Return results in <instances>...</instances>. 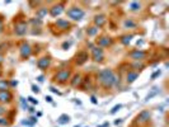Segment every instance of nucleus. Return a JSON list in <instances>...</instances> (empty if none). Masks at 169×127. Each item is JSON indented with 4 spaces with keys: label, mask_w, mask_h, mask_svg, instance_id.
<instances>
[{
    "label": "nucleus",
    "mask_w": 169,
    "mask_h": 127,
    "mask_svg": "<svg viewBox=\"0 0 169 127\" xmlns=\"http://www.w3.org/2000/svg\"><path fill=\"white\" fill-rule=\"evenodd\" d=\"M97 79L104 88H112L114 85H118L120 83V76H117L112 69H103L98 73Z\"/></svg>",
    "instance_id": "nucleus-1"
},
{
    "label": "nucleus",
    "mask_w": 169,
    "mask_h": 127,
    "mask_svg": "<svg viewBox=\"0 0 169 127\" xmlns=\"http://www.w3.org/2000/svg\"><path fill=\"white\" fill-rule=\"evenodd\" d=\"M66 14H67V17H69L71 20L78 22V20H81L83 18H84L85 11L83 10L81 8H79V7H70L69 9L66 10Z\"/></svg>",
    "instance_id": "nucleus-2"
},
{
    "label": "nucleus",
    "mask_w": 169,
    "mask_h": 127,
    "mask_svg": "<svg viewBox=\"0 0 169 127\" xmlns=\"http://www.w3.org/2000/svg\"><path fill=\"white\" fill-rule=\"evenodd\" d=\"M70 75H71L70 70H67V69L59 70V71L55 74V80L62 84V83H66L67 80H69V79H70Z\"/></svg>",
    "instance_id": "nucleus-3"
},
{
    "label": "nucleus",
    "mask_w": 169,
    "mask_h": 127,
    "mask_svg": "<svg viewBox=\"0 0 169 127\" xmlns=\"http://www.w3.org/2000/svg\"><path fill=\"white\" fill-rule=\"evenodd\" d=\"M92 58H93V61H96V62H102L103 58H104V52H103V48H100V47H92Z\"/></svg>",
    "instance_id": "nucleus-4"
},
{
    "label": "nucleus",
    "mask_w": 169,
    "mask_h": 127,
    "mask_svg": "<svg viewBox=\"0 0 169 127\" xmlns=\"http://www.w3.org/2000/svg\"><path fill=\"white\" fill-rule=\"evenodd\" d=\"M14 33H15L17 36H24L27 33V23L23 22V20L18 22L17 24L14 26Z\"/></svg>",
    "instance_id": "nucleus-5"
},
{
    "label": "nucleus",
    "mask_w": 169,
    "mask_h": 127,
    "mask_svg": "<svg viewBox=\"0 0 169 127\" xmlns=\"http://www.w3.org/2000/svg\"><path fill=\"white\" fill-rule=\"evenodd\" d=\"M20 57L22 58H28L29 56L32 55V47H31V45L29 43H27V42H24V43H22L20 45Z\"/></svg>",
    "instance_id": "nucleus-6"
},
{
    "label": "nucleus",
    "mask_w": 169,
    "mask_h": 127,
    "mask_svg": "<svg viewBox=\"0 0 169 127\" xmlns=\"http://www.w3.org/2000/svg\"><path fill=\"white\" fill-rule=\"evenodd\" d=\"M64 3H60V4H56V5H53V7H51V9H50V14H51V17H59V15H61L62 13H64Z\"/></svg>",
    "instance_id": "nucleus-7"
},
{
    "label": "nucleus",
    "mask_w": 169,
    "mask_h": 127,
    "mask_svg": "<svg viewBox=\"0 0 169 127\" xmlns=\"http://www.w3.org/2000/svg\"><path fill=\"white\" fill-rule=\"evenodd\" d=\"M150 117H151L150 111H142V112H140V113L137 114V117H136V121H137L140 125H144V123L149 122Z\"/></svg>",
    "instance_id": "nucleus-8"
},
{
    "label": "nucleus",
    "mask_w": 169,
    "mask_h": 127,
    "mask_svg": "<svg viewBox=\"0 0 169 127\" xmlns=\"http://www.w3.org/2000/svg\"><path fill=\"white\" fill-rule=\"evenodd\" d=\"M130 57L133 58L135 61H141L146 58V52L142 50H133L132 52H130Z\"/></svg>",
    "instance_id": "nucleus-9"
},
{
    "label": "nucleus",
    "mask_w": 169,
    "mask_h": 127,
    "mask_svg": "<svg viewBox=\"0 0 169 127\" xmlns=\"http://www.w3.org/2000/svg\"><path fill=\"white\" fill-rule=\"evenodd\" d=\"M51 65V58L48 57V56H44V57H41L40 60L37 61V67L41 70H44L47 69V67Z\"/></svg>",
    "instance_id": "nucleus-10"
},
{
    "label": "nucleus",
    "mask_w": 169,
    "mask_h": 127,
    "mask_svg": "<svg viewBox=\"0 0 169 127\" xmlns=\"http://www.w3.org/2000/svg\"><path fill=\"white\" fill-rule=\"evenodd\" d=\"M56 27H57L59 29H61V31H66V29H69L71 27L70 22L67 19H62V18H59L57 20H56Z\"/></svg>",
    "instance_id": "nucleus-11"
},
{
    "label": "nucleus",
    "mask_w": 169,
    "mask_h": 127,
    "mask_svg": "<svg viewBox=\"0 0 169 127\" xmlns=\"http://www.w3.org/2000/svg\"><path fill=\"white\" fill-rule=\"evenodd\" d=\"M98 43V47L103 48V47H108L112 45V38L111 37H107V36H103V37H99L97 41Z\"/></svg>",
    "instance_id": "nucleus-12"
},
{
    "label": "nucleus",
    "mask_w": 169,
    "mask_h": 127,
    "mask_svg": "<svg viewBox=\"0 0 169 127\" xmlns=\"http://www.w3.org/2000/svg\"><path fill=\"white\" fill-rule=\"evenodd\" d=\"M107 23V17L103 15V14H99V15L94 17V24H96L97 28H102Z\"/></svg>",
    "instance_id": "nucleus-13"
},
{
    "label": "nucleus",
    "mask_w": 169,
    "mask_h": 127,
    "mask_svg": "<svg viewBox=\"0 0 169 127\" xmlns=\"http://www.w3.org/2000/svg\"><path fill=\"white\" fill-rule=\"evenodd\" d=\"M11 98H13V95H11V93L9 90L0 91V103H9L11 102Z\"/></svg>",
    "instance_id": "nucleus-14"
},
{
    "label": "nucleus",
    "mask_w": 169,
    "mask_h": 127,
    "mask_svg": "<svg viewBox=\"0 0 169 127\" xmlns=\"http://www.w3.org/2000/svg\"><path fill=\"white\" fill-rule=\"evenodd\" d=\"M88 52H85V51H81V52H79L78 55H76V64L78 65H83V64H85L88 61Z\"/></svg>",
    "instance_id": "nucleus-15"
},
{
    "label": "nucleus",
    "mask_w": 169,
    "mask_h": 127,
    "mask_svg": "<svg viewBox=\"0 0 169 127\" xmlns=\"http://www.w3.org/2000/svg\"><path fill=\"white\" fill-rule=\"evenodd\" d=\"M139 78V73L137 71H129L126 75V81L129 83V84H131L136 80V79Z\"/></svg>",
    "instance_id": "nucleus-16"
},
{
    "label": "nucleus",
    "mask_w": 169,
    "mask_h": 127,
    "mask_svg": "<svg viewBox=\"0 0 169 127\" xmlns=\"http://www.w3.org/2000/svg\"><path fill=\"white\" fill-rule=\"evenodd\" d=\"M47 8H44V7H42V8H38L37 9V11H36V15H37V18L38 19H41L42 20V18H44V17L47 15Z\"/></svg>",
    "instance_id": "nucleus-17"
},
{
    "label": "nucleus",
    "mask_w": 169,
    "mask_h": 127,
    "mask_svg": "<svg viewBox=\"0 0 169 127\" xmlns=\"http://www.w3.org/2000/svg\"><path fill=\"white\" fill-rule=\"evenodd\" d=\"M81 81H83L81 75H80V74H76L73 78V80H71V85H73V87H79V85H81Z\"/></svg>",
    "instance_id": "nucleus-18"
},
{
    "label": "nucleus",
    "mask_w": 169,
    "mask_h": 127,
    "mask_svg": "<svg viewBox=\"0 0 169 127\" xmlns=\"http://www.w3.org/2000/svg\"><path fill=\"white\" fill-rule=\"evenodd\" d=\"M123 27L126 28V29H132V28H136V22L135 20H132V19H126L123 22Z\"/></svg>",
    "instance_id": "nucleus-19"
},
{
    "label": "nucleus",
    "mask_w": 169,
    "mask_h": 127,
    "mask_svg": "<svg viewBox=\"0 0 169 127\" xmlns=\"http://www.w3.org/2000/svg\"><path fill=\"white\" fill-rule=\"evenodd\" d=\"M132 34H126V36H122L121 37V42H122V45L125 46H129L130 45V42H131V40H132Z\"/></svg>",
    "instance_id": "nucleus-20"
},
{
    "label": "nucleus",
    "mask_w": 169,
    "mask_h": 127,
    "mask_svg": "<svg viewBox=\"0 0 169 127\" xmlns=\"http://www.w3.org/2000/svg\"><path fill=\"white\" fill-rule=\"evenodd\" d=\"M69 121H70V117L67 116V114H61L57 120V123H60V125H66V123H69Z\"/></svg>",
    "instance_id": "nucleus-21"
},
{
    "label": "nucleus",
    "mask_w": 169,
    "mask_h": 127,
    "mask_svg": "<svg viewBox=\"0 0 169 127\" xmlns=\"http://www.w3.org/2000/svg\"><path fill=\"white\" fill-rule=\"evenodd\" d=\"M140 9H141V3H139V1H132V3H130V10L137 11V10H140Z\"/></svg>",
    "instance_id": "nucleus-22"
},
{
    "label": "nucleus",
    "mask_w": 169,
    "mask_h": 127,
    "mask_svg": "<svg viewBox=\"0 0 169 127\" xmlns=\"http://www.w3.org/2000/svg\"><path fill=\"white\" fill-rule=\"evenodd\" d=\"M98 29H99V28H97L96 26H93V27H89V28L87 29V34H88L89 37L96 36V34L98 33Z\"/></svg>",
    "instance_id": "nucleus-23"
},
{
    "label": "nucleus",
    "mask_w": 169,
    "mask_h": 127,
    "mask_svg": "<svg viewBox=\"0 0 169 127\" xmlns=\"http://www.w3.org/2000/svg\"><path fill=\"white\" fill-rule=\"evenodd\" d=\"M9 89V81L0 79V91H7Z\"/></svg>",
    "instance_id": "nucleus-24"
},
{
    "label": "nucleus",
    "mask_w": 169,
    "mask_h": 127,
    "mask_svg": "<svg viewBox=\"0 0 169 127\" xmlns=\"http://www.w3.org/2000/svg\"><path fill=\"white\" fill-rule=\"evenodd\" d=\"M158 93H159V89H158V88H153V90H151L150 93L146 95V98H145V102H147V100H149V99H151V98H153V97H155Z\"/></svg>",
    "instance_id": "nucleus-25"
},
{
    "label": "nucleus",
    "mask_w": 169,
    "mask_h": 127,
    "mask_svg": "<svg viewBox=\"0 0 169 127\" xmlns=\"http://www.w3.org/2000/svg\"><path fill=\"white\" fill-rule=\"evenodd\" d=\"M29 23H32V24H37V26H41V24H42V20H41V19H36V18H32L31 20H29Z\"/></svg>",
    "instance_id": "nucleus-26"
},
{
    "label": "nucleus",
    "mask_w": 169,
    "mask_h": 127,
    "mask_svg": "<svg viewBox=\"0 0 169 127\" xmlns=\"http://www.w3.org/2000/svg\"><path fill=\"white\" fill-rule=\"evenodd\" d=\"M121 108H122V105H121V104H117V105H114V107L112 108V111H111V114L116 113V112H117V111H120Z\"/></svg>",
    "instance_id": "nucleus-27"
},
{
    "label": "nucleus",
    "mask_w": 169,
    "mask_h": 127,
    "mask_svg": "<svg viewBox=\"0 0 169 127\" xmlns=\"http://www.w3.org/2000/svg\"><path fill=\"white\" fill-rule=\"evenodd\" d=\"M8 125H9V122L7 121V118L0 117V126H8Z\"/></svg>",
    "instance_id": "nucleus-28"
},
{
    "label": "nucleus",
    "mask_w": 169,
    "mask_h": 127,
    "mask_svg": "<svg viewBox=\"0 0 169 127\" xmlns=\"http://www.w3.org/2000/svg\"><path fill=\"white\" fill-rule=\"evenodd\" d=\"M132 67H135V69H142L144 65H142L141 62H135V64H132Z\"/></svg>",
    "instance_id": "nucleus-29"
},
{
    "label": "nucleus",
    "mask_w": 169,
    "mask_h": 127,
    "mask_svg": "<svg viewBox=\"0 0 169 127\" xmlns=\"http://www.w3.org/2000/svg\"><path fill=\"white\" fill-rule=\"evenodd\" d=\"M160 74H162V71H160V70H156V71H155V73H154V74H153V75H151V80H154V79H155V78H156V76H159V75H160Z\"/></svg>",
    "instance_id": "nucleus-30"
},
{
    "label": "nucleus",
    "mask_w": 169,
    "mask_h": 127,
    "mask_svg": "<svg viewBox=\"0 0 169 127\" xmlns=\"http://www.w3.org/2000/svg\"><path fill=\"white\" fill-rule=\"evenodd\" d=\"M70 46H71V42H64L62 43V48L64 50H69Z\"/></svg>",
    "instance_id": "nucleus-31"
},
{
    "label": "nucleus",
    "mask_w": 169,
    "mask_h": 127,
    "mask_svg": "<svg viewBox=\"0 0 169 127\" xmlns=\"http://www.w3.org/2000/svg\"><path fill=\"white\" fill-rule=\"evenodd\" d=\"M28 100H29L31 103H33V104H38V100H36L33 97H28Z\"/></svg>",
    "instance_id": "nucleus-32"
},
{
    "label": "nucleus",
    "mask_w": 169,
    "mask_h": 127,
    "mask_svg": "<svg viewBox=\"0 0 169 127\" xmlns=\"http://www.w3.org/2000/svg\"><path fill=\"white\" fill-rule=\"evenodd\" d=\"M32 90H33V93H40V88L37 85H32Z\"/></svg>",
    "instance_id": "nucleus-33"
},
{
    "label": "nucleus",
    "mask_w": 169,
    "mask_h": 127,
    "mask_svg": "<svg viewBox=\"0 0 169 127\" xmlns=\"http://www.w3.org/2000/svg\"><path fill=\"white\" fill-rule=\"evenodd\" d=\"M20 103H22L23 108L27 109V103H26V99H24V98H20Z\"/></svg>",
    "instance_id": "nucleus-34"
},
{
    "label": "nucleus",
    "mask_w": 169,
    "mask_h": 127,
    "mask_svg": "<svg viewBox=\"0 0 169 127\" xmlns=\"http://www.w3.org/2000/svg\"><path fill=\"white\" fill-rule=\"evenodd\" d=\"M5 112H7V109H5L3 105H0V116H3V114H5Z\"/></svg>",
    "instance_id": "nucleus-35"
},
{
    "label": "nucleus",
    "mask_w": 169,
    "mask_h": 127,
    "mask_svg": "<svg viewBox=\"0 0 169 127\" xmlns=\"http://www.w3.org/2000/svg\"><path fill=\"white\" fill-rule=\"evenodd\" d=\"M90 100H92V103H93V104H97V103H98V100H97L96 97H90Z\"/></svg>",
    "instance_id": "nucleus-36"
},
{
    "label": "nucleus",
    "mask_w": 169,
    "mask_h": 127,
    "mask_svg": "<svg viewBox=\"0 0 169 127\" xmlns=\"http://www.w3.org/2000/svg\"><path fill=\"white\" fill-rule=\"evenodd\" d=\"M50 89H51V91H52V93H56V94H61L60 91H59L57 89H55V88H53V87H51V88H50Z\"/></svg>",
    "instance_id": "nucleus-37"
},
{
    "label": "nucleus",
    "mask_w": 169,
    "mask_h": 127,
    "mask_svg": "<svg viewBox=\"0 0 169 127\" xmlns=\"http://www.w3.org/2000/svg\"><path fill=\"white\" fill-rule=\"evenodd\" d=\"M46 102H48V103H52V97H50V95H46Z\"/></svg>",
    "instance_id": "nucleus-38"
},
{
    "label": "nucleus",
    "mask_w": 169,
    "mask_h": 127,
    "mask_svg": "<svg viewBox=\"0 0 169 127\" xmlns=\"http://www.w3.org/2000/svg\"><path fill=\"white\" fill-rule=\"evenodd\" d=\"M9 85H11V87H15V85H18V81H15V80H11L10 81V84Z\"/></svg>",
    "instance_id": "nucleus-39"
},
{
    "label": "nucleus",
    "mask_w": 169,
    "mask_h": 127,
    "mask_svg": "<svg viewBox=\"0 0 169 127\" xmlns=\"http://www.w3.org/2000/svg\"><path fill=\"white\" fill-rule=\"evenodd\" d=\"M37 79H38V81H41V83H42V81L44 80V78H43V75H40V76H38V78H37Z\"/></svg>",
    "instance_id": "nucleus-40"
},
{
    "label": "nucleus",
    "mask_w": 169,
    "mask_h": 127,
    "mask_svg": "<svg viewBox=\"0 0 169 127\" xmlns=\"http://www.w3.org/2000/svg\"><path fill=\"white\" fill-rule=\"evenodd\" d=\"M3 26H4L3 24V19L0 18V31H3Z\"/></svg>",
    "instance_id": "nucleus-41"
},
{
    "label": "nucleus",
    "mask_w": 169,
    "mask_h": 127,
    "mask_svg": "<svg viewBox=\"0 0 169 127\" xmlns=\"http://www.w3.org/2000/svg\"><path fill=\"white\" fill-rule=\"evenodd\" d=\"M28 109H29V112H31V113H33V112H34V108L33 107H29Z\"/></svg>",
    "instance_id": "nucleus-42"
},
{
    "label": "nucleus",
    "mask_w": 169,
    "mask_h": 127,
    "mask_svg": "<svg viewBox=\"0 0 169 127\" xmlns=\"http://www.w3.org/2000/svg\"><path fill=\"white\" fill-rule=\"evenodd\" d=\"M3 61H4V57H3V55H1V54H0V64H1V62H3Z\"/></svg>",
    "instance_id": "nucleus-43"
},
{
    "label": "nucleus",
    "mask_w": 169,
    "mask_h": 127,
    "mask_svg": "<svg viewBox=\"0 0 169 127\" xmlns=\"http://www.w3.org/2000/svg\"><path fill=\"white\" fill-rule=\"evenodd\" d=\"M114 123H116V125H120V123H121V120H118V121H114Z\"/></svg>",
    "instance_id": "nucleus-44"
},
{
    "label": "nucleus",
    "mask_w": 169,
    "mask_h": 127,
    "mask_svg": "<svg viewBox=\"0 0 169 127\" xmlns=\"http://www.w3.org/2000/svg\"><path fill=\"white\" fill-rule=\"evenodd\" d=\"M0 76H1V70H0Z\"/></svg>",
    "instance_id": "nucleus-45"
},
{
    "label": "nucleus",
    "mask_w": 169,
    "mask_h": 127,
    "mask_svg": "<svg viewBox=\"0 0 169 127\" xmlns=\"http://www.w3.org/2000/svg\"><path fill=\"white\" fill-rule=\"evenodd\" d=\"M74 127H79V126H74Z\"/></svg>",
    "instance_id": "nucleus-46"
}]
</instances>
